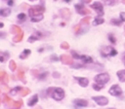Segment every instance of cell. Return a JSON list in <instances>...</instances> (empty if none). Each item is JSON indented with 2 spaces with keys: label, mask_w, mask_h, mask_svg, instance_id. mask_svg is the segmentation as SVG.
Returning <instances> with one entry per match:
<instances>
[{
  "label": "cell",
  "mask_w": 125,
  "mask_h": 109,
  "mask_svg": "<svg viewBox=\"0 0 125 109\" xmlns=\"http://www.w3.org/2000/svg\"><path fill=\"white\" fill-rule=\"evenodd\" d=\"M94 80H95L96 83L104 85V84H105L109 81V75L107 73H101V74H98L97 76H95Z\"/></svg>",
  "instance_id": "obj_1"
},
{
  "label": "cell",
  "mask_w": 125,
  "mask_h": 109,
  "mask_svg": "<svg viewBox=\"0 0 125 109\" xmlns=\"http://www.w3.org/2000/svg\"><path fill=\"white\" fill-rule=\"evenodd\" d=\"M42 19H43V15H42V14L36 15V16H34V17H32V18H30V20H31L32 22H37V21H40V20H42Z\"/></svg>",
  "instance_id": "obj_16"
},
{
  "label": "cell",
  "mask_w": 125,
  "mask_h": 109,
  "mask_svg": "<svg viewBox=\"0 0 125 109\" xmlns=\"http://www.w3.org/2000/svg\"><path fill=\"white\" fill-rule=\"evenodd\" d=\"M4 75H5V72L4 71H0V80H1V78L4 77Z\"/></svg>",
  "instance_id": "obj_44"
},
{
  "label": "cell",
  "mask_w": 125,
  "mask_h": 109,
  "mask_svg": "<svg viewBox=\"0 0 125 109\" xmlns=\"http://www.w3.org/2000/svg\"><path fill=\"white\" fill-rule=\"evenodd\" d=\"M104 19L103 18L98 17V18H96L94 19V21H93V25H99V24H102V23H104Z\"/></svg>",
  "instance_id": "obj_17"
},
{
  "label": "cell",
  "mask_w": 125,
  "mask_h": 109,
  "mask_svg": "<svg viewBox=\"0 0 125 109\" xmlns=\"http://www.w3.org/2000/svg\"><path fill=\"white\" fill-rule=\"evenodd\" d=\"M21 105H22V100H21V99L13 102V107L16 109H19L20 107H21Z\"/></svg>",
  "instance_id": "obj_20"
},
{
  "label": "cell",
  "mask_w": 125,
  "mask_h": 109,
  "mask_svg": "<svg viewBox=\"0 0 125 109\" xmlns=\"http://www.w3.org/2000/svg\"><path fill=\"white\" fill-rule=\"evenodd\" d=\"M3 79H4V82L5 83H7L8 81H9V78H8V75L5 73V75H4V77H3Z\"/></svg>",
  "instance_id": "obj_41"
},
{
  "label": "cell",
  "mask_w": 125,
  "mask_h": 109,
  "mask_svg": "<svg viewBox=\"0 0 125 109\" xmlns=\"http://www.w3.org/2000/svg\"><path fill=\"white\" fill-rule=\"evenodd\" d=\"M30 53H31V51H30V50H28V49L23 50V51H22V53L20 54V58H21V59H24V58H26V57L30 54Z\"/></svg>",
  "instance_id": "obj_11"
},
{
  "label": "cell",
  "mask_w": 125,
  "mask_h": 109,
  "mask_svg": "<svg viewBox=\"0 0 125 109\" xmlns=\"http://www.w3.org/2000/svg\"><path fill=\"white\" fill-rule=\"evenodd\" d=\"M11 13V9L10 8H3V9H0V16L1 17H7L9 16Z\"/></svg>",
  "instance_id": "obj_10"
},
{
  "label": "cell",
  "mask_w": 125,
  "mask_h": 109,
  "mask_svg": "<svg viewBox=\"0 0 125 109\" xmlns=\"http://www.w3.org/2000/svg\"><path fill=\"white\" fill-rule=\"evenodd\" d=\"M80 59H82L83 60V62H85V63H92L93 62V58L92 57H90V56H88V55H80Z\"/></svg>",
  "instance_id": "obj_15"
},
{
  "label": "cell",
  "mask_w": 125,
  "mask_h": 109,
  "mask_svg": "<svg viewBox=\"0 0 125 109\" xmlns=\"http://www.w3.org/2000/svg\"><path fill=\"white\" fill-rule=\"evenodd\" d=\"M28 14H29V16L32 18V17H34L36 14H35V11H34V9L33 8H29V10H28Z\"/></svg>",
  "instance_id": "obj_32"
},
{
  "label": "cell",
  "mask_w": 125,
  "mask_h": 109,
  "mask_svg": "<svg viewBox=\"0 0 125 109\" xmlns=\"http://www.w3.org/2000/svg\"><path fill=\"white\" fill-rule=\"evenodd\" d=\"M108 40H109V42L112 43V44H115V43H116V39H115V37H114L111 33L108 34Z\"/></svg>",
  "instance_id": "obj_29"
},
{
  "label": "cell",
  "mask_w": 125,
  "mask_h": 109,
  "mask_svg": "<svg viewBox=\"0 0 125 109\" xmlns=\"http://www.w3.org/2000/svg\"><path fill=\"white\" fill-rule=\"evenodd\" d=\"M109 109H113V108H109Z\"/></svg>",
  "instance_id": "obj_56"
},
{
  "label": "cell",
  "mask_w": 125,
  "mask_h": 109,
  "mask_svg": "<svg viewBox=\"0 0 125 109\" xmlns=\"http://www.w3.org/2000/svg\"><path fill=\"white\" fill-rule=\"evenodd\" d=\"M110 22H111V24H114V25H120L121 22H122V19H121V18H119V19H117V18H112V19L110 20Z\"/></svg>",
  "instance_id": "obj_23"
},
{
  "label": "cell",
  "mask_w": 125,
  "mask_h": 109,
  "mask_svg": "<svg viewBox=\"0 0 125 109\" xmlns=\"http://www.w3.org/2000/svg\"><path fill=\"white\" fill-rule=\"evenodd\" d=\"M29 92H30L29 89H21V91H20V94H21V96H25V95L28 94Z\"/></svg>",
  "instance_id": "obj_25"
},
{
  "label": "cell",
  "mask_w": 125,
  "mask_h": 109,
  "mask_svg": "<svg viewBox=\"0 0 125 109\" xmlns=\"http://www.w3.org/2000/svg\"><path fill=\"white\" fill-rule=\"evenodd\" d=\"M33 9H34V11H35V14H36V15L42 14V13L45 11V8H44V7H42V6H40V5L34 6V7H33Z\"/></svg>",
  "instance_id": "obj_14"
},
{
  "label": "cell",
  "mask_w": 125,
  "mask_h": 109,
  "mask_svg": "<svg viewBox=\"0 0 125 109\" xmlns=\"http://www.w3.org/2000/svg\"><path fill=\"white\" fill-rule=\"evenodd\" d=\"M48 75V73L47 72H44L43 74H40V75H38V77H39V79H45V77Z\"/></svg>",
  "instance_id": "obj_37"
},
{
  "label": "cell",
  "mask_w": 125,
  "mask_h": 109,
  "mask_svg": "<svg viewBox=\"0 0 125 109\" xmlns=\"http://www.w3.org/2000/svg\"><path fill=\"white\" fill-rule=\"evenodd\" d=\"M9 67H10V69H11L12 71H15V70H16V68H17V64H16V62H15L14 60H10Z\"/></svg>",
  "instance_id": "obj_24"
},
{
  "label": "cell",
  "mask_w": 125,
  "mask_h": 109,
  "mask_svg": "<svg viewBox=\"0 0 125 109\" xmlns=\"http://www.w3.org/2000/svg\"><path fill=\"white\" fill-rule=\"evenodd\" d=\"M77 13L80 14V15H88V14H90V11L88 9H86V8H82V9L78 10Z\"/></svg>",
  "instance_id": "obj_22"
},
{
  "label": "cell",
  "mask_w": 125,
  "mask_h": 109,
  "mask_svg": "<svg viewBox=\"0 0 125 109\" xmlns=\"http://www.w3.org/2000/svg\"><path fill=\"white\" fill-rule=\"evenodd\" d=\"M124 29H125V26H124Z\"/></svg>",
  "instance_id": "obj_57"
},
{
  "label": "cell",
  "mask_w": 125,
  "mask_h": 109,
  "mask_svg": "<svg viewBox=\"0 0 125 109\" xmlns=\"http://www.w3.org/2000/svg\"><path fill=\"white\" fill-rule=\"evenodd\" d=\"M3 88H4V91H9V88H8L7 86H3Z\"/></svg>",
  "instance_id": "obj_47"
},
{
  "label": "cell",
  "mask_w": 125,
  "mask_h": 109,
  "mask_svg": "<svg viewBox=\"0 0 125 109\" xmlns=\"http://www.w3.org/2000/svg\"><path fill=\"white\" fill-rule=\"evenodd\" d=\"M13 4H14V1L13 0H9L8 1V5L9 6H13Z\"/></svg>",
  "instance_id": "obj_46"
},
{
  "label": "cell",
  "mask_w": 125,
  "mask_h": 109,
  "mask_svg": "<svg viewBox=\"0 0 125 109\" xmlns=\"http://www.w3.org/2000/svg\"><path fill=\"white\" fill-rule=\"evenodd\" d=\"M61 47H62V49L66 50V49L69 48V45H68V43H66V42H62V43L61 44Z\"/></svg>",
  "instance_id": "obj_31"
},
{
  "label": "cell",
  "mask_w": 125,
  "mask_h": 109,
  "mask_svg": "<svg viewBox=\"0 0 125 109\" xmlns=\"http://www.w3.org/2000/svg\"><path fill=\"white\" fill-rule=\"evenodd\" d=\"M35 109H41V107H39V106H38V107H36Z\"/></svg>",
  "instance_id": "obj_54"
},
{
  "label": "cell",
  "mask_w": 125,
  "mask_h": 109,
  "mask_svg": "<svg viewBox=\"0 0 125 109\" xmlns=\"http://www.w3.org/2000/svg\"><path fill=\"white\" fill-rule=\"evenodd\" d=\"M89 20H90V18L89 17H86V18H84L81 19V23L82 24H87L89 22Z\"/></svg>",
  "instance_id": "obj_33"
},
{
  "label": "cell",
  "mask_w": 125,
  "mask_h": 109,
  "mask_svg": "<svg viewBox=\"0 0 125 109\" xmlns=\"http://www.w3.org/2000/svg\"><path fill=\"white\" fill-rule=\"evenodd\" d=\"M61 13H62V16L63 18H67V17H69V15H70L69 11H68V10H66V9L62 10V11H61Z\"/></svg>",
  "instance_id": "obj_26"
},
{
  "label": "cell",
  "mask_w": 125,
  "mask_h": 109,
  "mask_svg": "<svg viewBox=\"0 0 125 109\" xmlns=\"http://www.w3.org/2000/svg\"><path fill=\"white\" fill-rule=\"evenodd\" d=\"M79 30H80V24H78V25H76L74 27V31L75 32H79Z\"/></svg>",
  "instance_id": "obj_40"
},
{
  "label": "cell",
  "mask_w": 125,
  "mask_h": 109,
  "mask_svg": "<svg viewBox=\"0 0 125 109\" xmlns=\"http://www.w3.org/2000/svg\"><path fill=\"white\" fill-rule=\"evenodd\" d=\"M74 78L78 81V84H79L81 87H83V88L87 87L88 84H89V80H88L87 78H85V77H74Z\"/></svg>",
  "instance_id": "obj_8"
},
{
  "label": "cell",
  "mask_w": 125,
  "mask_h": 109,
  "mask_svg": "<svg viewBox=\"0 0 125 109\" xmlns=\"http://www.w3.org/2000/svg\"><path fill=\"white\" fill-rule=\"evenodd\" d=\"M7 57H8L7 55H5V56H4V55L0 54V61H1V62H3V61H4V60H5L6 58H7Z\"/></svg>",
  "instance_id": "obj_39"
},
{
  "label": "cell",
  "mask_w": 125,
  "mask_h": 109,
  "mask_svg": "<svg viewBox=\"0 0 125 109\" xmlns=\"http://www.w3.org/2000/svg\"><path fill=\"white\" fill-rule=\"evenodd\" d=\"M52 97L55 100H62L64 97V91L62 88H55L52 92Z\"/></svg>",
  "instance_id": "obj_2"
},
{
  "label": "cell",
  "mask_w": 125,
  "mask_h": 109,
  "mask_svg": "<svg viewBox=\"0 0 125 109\" xmlns=\"http://www.w3.org/2000/svg\"><path fill=\"white\" fill-rule=\"evenodd\" d=\"M92 99L97 104H99L101 106H104V105H106L108 103V99L106 97H104V96H93Z\"/></svg>",
  "instance_id": "obj_5"
},
{
  "label": "cell",
  "mask_w": 125,
  "mask_h": 109,
  "mask_svg": "<svg viewBox=\"0 0 125 109\" xmlns=\"http://www.w3.org/2000/svg\"><path fill=\"white\" fill-rule=\"evenodd\" d=\"M6 35H5V33H2V32H0V37H5Z\"/></svg>",
  "instance_id": "obj_48"
},
{
  "label": "cell",
  "mask_w": 125,
  "mask_h": 109,
  "mask_svg": "<svg viewBox=\"0 0 125 109\" xmlns=\"http://www.w3.org/2000/svg\"><path fill=\"white\" fill-rule=\"evenodd\" d=\"M22 36H23V33H22V32H21V33L17 34V35H16V36L13 38V41H14L15 43L21 42V39H22Z\"/></svg>",
  "instance_id": "obj_19"
},
{
  "label": "cell",
  "mask_w": 125,
  "mask_h": 109,
  "mask_svg": "<svg viewBox=\"0 0 125 109\" xmlns=\"http://www.w3.org/2000/svg\"><path fill=\"white\" fill-rule=\"evenodd\" d=\"M82 8H84L83 4H76V5H75V9H76V11H78V10H80V9H82Z\"/></svg>",
  "instance_id": "obj_35"
},
{
  "label": "cell",
  "mask_w": 125,
  "mask_h": 109,
  "mask_svg": "<svg viewBox=\"0 0 125 109\" xmlns=\"http://www.w3.org/2000/svg\"><path fill=\"white\" fill-rule=\"evenodd\" d=\"M91 8L94 9V10L98 13L99 17H101V16L104 15V7H103V4H102L101 2H98V1H97V2L93 3V4L91 5Z\"/></svg>",
  "instance_id": "obj_3"
},
{
  "label": "cell",
  "mask_w": 125,
  "mask_h": 109,
  "mask_svg": "<svg viewBox=\"0 0 125 109\" xmlns=\"http://www.w3.org/2000/svg\"><path fill=\"white\" fill-rule=\"evenodd\" d=\"M3 98H4V101H5L6 103H9L10 101H13V100H11V98H10L9 96H7V95H4Z\"/></svg>",
  "instance_id": "obj_36"
},
{
  "label": "cell",
  "mask_w": 125,
  "mask_h": 109,
  "mask_svg": "<svg viewBox=\"0 0 125 109\" xmlns=\"http://www.w3.org/2000/svg\"><path fill=\"white\" fill-rule=\"evenodd\" d=\"M51 59H52V60H54V61H57V60H59V57H58V56H56V55H52Z\"/></svg>",
  "instance_id": "obj_43"
},
{
  "label": "cell",
  "mask_w": 125,
  "mask_h": 109,
  "mask_svg": "<svg viewBox=\"0 0 125 109\" xmlns=\"http://www.w3.org/2000/svg\"><path fill=\"white\" fill-rule=\"evenodd\" d=\"M40 38L37 36V35H35V34H33V35H31L28 39H27V41L29 42V43H33L34 41H37V40H39Z\"/></svg>",
  "instance_id": "obj_21"
},
{
  "label": "cell",
  "mask_w": 125,
  "mask_h": 109,
  "mask_svg": "<svg viewBox=\"0 0 125 109\" xmlns=\"http://www.w3.org/2000/svg\"><path fill=\"white\" fill-rule=\"evenodd\" d=\"M61 61L63 63V64H68V65H72V57L69 55V54H62L61 57H60Z\"/></svg>",
  "instance_id": "obj_6"
},
{
  "label": "cell",
  "mask_w": 125,
  "mask_h": 109,
  "mask_svg": "<svg viewBox=\"0 0 125 109\" xmlns=\"http://www.w3.org/2000/svg\"><path fill=\"white\" fill-rule=\"evenodd\" d=\"M93 89H94L95 91H100V90H102V89H103V86H102L101 84L96 83V84H94V85H93Z\"/></svg>",
  "instance_id": "obj_30"
},
{
  "label": "cell",
  "mask_w": 125,
  "mask_h": 109,
  "mask_svg": "<svg viewBox=\"0 0 125 109\" xmlns=\"http://www.w3.org/2000/svg\"><path fill=\"white\" fill-rule=\"evenodd\" d=\"M121 2H122V3H123V4H125V0H122V1H121Z\"/></svg>",
  "instance_id": "obj_55"
},
{
  "label": "cell",
  "mask_w": 125,
  "mask_h": 109,
  "mask_svg": "<svg viewBox=\"0 0 125 109\" xmlns=\"http://www.w3.org/2000/svg\"><path fill=\"white\" fill-rule=\"evenodd\" d=\"M3 26H4V24H3V23H2V22H0V28H2V27H3Z\"/></svg>",
  "instance_id": "obj_51"
},
{
  "label": "cell",
  "mask_w": 125,
  "mask_h": 109,
  "mask_svg": "<svg viewBox=\"0 0 125 109\" xmlns=\"http://www.w3.org/2000/svg\"><path fill=\"white\" fill-rule=\"evenodd\" d=\"M120 18L122 19V21H125V12L120 13Z\"/></svg>",
  "instance_id": "obj_38"
},
{
  "label": "cell",
  "mask_w": 125,
  "mask_h": 109,
  "mask_svg": "<svg viewBox=\"0 0 125 109\" xmlns=\"http://www.w3.org/2000/svg\"><path fill=\"white\" fill-rule=\"evenodd\" d=\"M82 1H83L84 3H89V2H90V1H92V0H82Z\"/></svg>",
  "instance_id": "obj_49"
},
{
  "label": "cell",
  "mask_w": 125,
  "mask_h": 109,
  "mask_svg": "<svg viewBox=\"0 0 125 109\" xmlns=\"http://www.w3.org/2000/svg\"><path fill=\"white\" fill-rule=\"evenodd\" d=\"M43 50H44V49H43V48H40V49H39V50H38V52H42V51H43Z\"/></svg>",
  "instance_id": "obj_52"
},
{
  "label": "cell",
  "mask_w": 125,
  "mask_h": 109,
  "mask_svg": "<svg viewBox=\"0 0 125 109\" xmlns=\"http://www.w3.org/2000/svg\"><path fill=\"white\" fill-rule=\"evenodd\" d=\"M73 102H74V104H75L77 107H86V106H88V101H87L86 99L77 98V99H74Z\"/></svg>",
  "instance_id": "obj_7"
},
{
  "label": "cell",
  "mask_w": 125,
  "mask_h": 109,
  "mask_svg": "<svg viewBox=\"0 0 125 109\" xmlns=\"http://www.w3.org/2000/svg\"><path fill=\"white\" fill-rule=\"evenodd\" d=\"M25 18H26V16H25L24 14L21 13V14H19V15H18V19H19L20 21H24V20H25Z\"/></svg>",
  "instance_id": "obj_27"
},
{
  "label": "cell",
  "mask_w": 125,
  "mask_h": 109,
  "mask_svg": "<svg viewBox=\"0 0 125 109\" xmlns=\"http://www.w3.org/2000/svg\"><path fill=\"white\" fill-rule=\"evenodd\" d=\"M71 54H72V56L74 57V58H76V59H80V55L76 53V52H74V51H71Z\"/></svg>",
  "instance_id": "obj_34"
},
{
  "label": "cell",
  "mask_w": 125,
  "mask_h": 109,
  "mask_svg": "<svg viewBox=\"0 0 125 109\" xmlns=\"http://www.w3.org/2000/svg\"><path fill=\"white\" fill-rule=\"evenodd\" d=\"M18 77H19V79H21V80H22L23 82H24V75H23V70L22 69H20L19 70V72H18Z\"/></svg>",
  "instance_id": "obj_28"
},
{
  "label": "cell",
  "mask_w": 125,
  "mask_h": 109,
  "mask_svg": "<svg viewBox=\"0 0 125 109\" xmlns=\"http://www.w3.org/2000/svg\"><path fill=\"white\" fill-rule=\"evenodd\" d=\"M32 74L35 76H38V71L37 70H32Z\"/></svg>",
  "instance_id": "obj_45"
},
{
  "label": "cell",
  "mask_w": 125,
  "mask_h": 109,
  "mask_svg": "<svg viewBox=\"0 0 125 109\" xmlns=\"http://www.w3.org/2000/svg\"><path fill=\"white\" fill-rule=\"evenodd\" d=\"M37 101H38V95H37V94H34V95H32V96L28 99L27 105L30 106V107H32V106H34V105L37 103Z\"/></svg>",
  "instance_id": "obj_9"
},
{
  "label": "cell",
  "mask_w": 125,
  "mask_h": 109,
  "mask_svg": "<svg viewBox=\"0 0 125 109\" xmlns=\"http://www.w3.org/2000/svg\"><path fill=\"white\" fill-rule=\"evenodd\" d=\"M54 89H55V88H49V89L47 90V92H48V94H51V93L53 92V91H54Z\"/></svg>",
  "instance_id": "obj_42"
},
{
  "label": "cell",
  "mask_w": 125,
  "mask_h": 109,
  "mask_svg": "<svg viewBox=\"0 0 125 109\" xmlns=\"http://www.w3.org/2000/svg\"><path fill=\"white\" fill-rule=\"evenodd\" d=\"M54 76H55V77H58V76H60V74H58V73L55 72V73H54Z\"/></svg>",
  "instance_id": "obj_50"
},
{
  "label": "cell",
  "mask_w": 125,
  "mask_h": 109,
  "mask_svg": "<svg viewBox=\"0 0 125 109\" xmlns=\"http://www.w3.org/2000/svg\"><path fill=\"white\" fill-rule=\"evenodd\" d=\"M63 1H64V2H67V3H68V2H70V0H63Z\"/></svg>",
  "instance_id": "obj_53"
},
{
  "label": "cell",
  "mask_w": 125,
  "mask_h": 109,
  "mask_svg": "<svg viewBox=\"0 0 125 109\" xmlns=\"http://www.w3.org/2000/svg\"><path fill=\"white\" fill-rule=\"evenodd\" d=\"M116 74H117L120 82H125V70H119V71H117Z\"/></svg>",
  "instance_id": "obj_13"
},
{
  "label": "cell",
  "mask_w": 125,
  "mask_h": 109,
  "mask_svg": "<svg viewBox=\"0 0 125 109\" xmlns=\"http://www.w3.org/2000/svg\"><path fill=\"white\" fill-rule=\"evenodd\" d=\"M109 94L113 95V96H119L122 93V90L118 85H113L109 90H108Z\"/></svg>",
  "instance_id": "obj_4"
},
{
  "label": "cell",
  "mask_w": 125,
  "mask_h": 109,
  "mask_svg": "<svg viewBox=\"0 0 125 109\" xmlns=\"http://www.w3.org/2000/svg\"><path fill=\"white\" fill-rule=\"evenodd\" d=\"M11 32H12V33L19 34V33L21 32V27H19V26H17V25H12V26H11Z\"/></svg>",
  "instance_id": "obj_18"
},
{
  "label": "cell",
  "mask_w": 125,
  "mask_h": 109,
  "mask_svg": "<svg viewBox=\"0 0 125 109\" xmlns=\"http://www.w3.org/2000/svg\"><path fill=\"white\" fill-rule=\"evenodd\" d=\"M21 87H20V86H17V87H15V88H13L12 90H10V93L12 94V95H16V94H18V93H20V91H21Z\"/></svg>",
  "instance_id": "obj_12"
}]
</instances>
